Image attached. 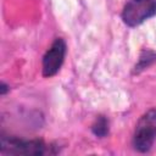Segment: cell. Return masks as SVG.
Listing matches in <instances>:
<instances>
[{
    "mask_svg": "<svg viewBox=\"0 0 156 156\" xmlns=\"http://www.w3.org/2000/svg\"><path fill=\"white\" fill-rule=\"evenodd\" d=\"M93 130H94V133H95L96 135H99V136H104V135H106V133L108 132V124H107V121H106L105 118L100 117V118L96 121V123L94 124Z\"/></svg>",
    "mask_w": 156,
    "mask_h": 156,
    "instance_id": "5",
    "label": "cell"
},
{
    "mask_svg": "<svg viewBox=\"0 0 156 156\" xmlns=\"http://www.w3.org/2000/svg\"><path fill=\"white\" fill-rule=\"evenodd\" d=\"M156 138V110L147 111L138 122L133 143L136 150L149 151Z\"/></svg>",
    "mask_w": 156,
    "mask_h": 156,
    "instance_id": "1",
    "label": "cell"
},
{
    "mask_svg": "<svg viewBox=\"0 0 156 156\" xmlns=\"http://www.w3.org/2000/svg\"><path fill=\"white\" fill-rule=\"evenodd\" d=\"M156 15V0H129L122 12L126 24L135 27Z\"/></svg>",
    "mask_w": 156,
    "mask_h": 156,
    "instance_id": "2",
    "label": "cell"
},
{
    "mask_svg": "<svg viewBox=\"0 0 156 156\" xmlns=\"http://www.w3.org/2000/svg\"><path fill=\"white\" fill-rule=\"evenodd\" d=\"M66 54V44L62 39H56L43 60V73L45 77L54 76L61 67Z\"/></svg>",
    "mask_w": 156,
    "mask_h": 156,
    "instance_id": "3",
    "label": "cell"
},
{
    "mask_svg": "<svg viewBox=\"0 0 156 156\" xmlns=\"http://www.w3.org/2000/svg\"><path fill=\"white\" fill-rule=\"evenodd\" d=\"M2 150H9V152H15V154H32V155H38L43 154L44 151V145L40 141H22L17 139H9L6 140L2 138Z\"/></svg>",
    "mask_w": 156,
    "mask_h": 156,
    "instance_id": "4",
    "label": "cell"
}]
</instances>
